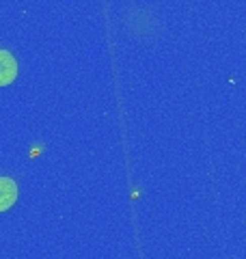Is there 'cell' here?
<instances>
[{"label":"cell","mask_w":246,"mask_h":259,"mask_svg":"<svg viewBox=\"0 0 246 259\" xmlns=\"http://www.w3.org/2000/svg\"><path fill=\"white\" fill-rule=\"evenodd\" d=\"M18 78V61L9 50L0 48V87L11 84Z\"/></svg>","instance_id":"1"},{"label":"cell","mask_w":246,"mask_h":259,"mask_svg":"<svg viewBox=\"0 0 246 259\" xmlns=\"http://www.w3.org/2000/svg\"><path fill=\"white\" fill-rule=\"evenodd\" d=\"M18 199V186L9 177H0V212L9 209Z\"/></svg>","instance_id":"2"}]
</instances>
